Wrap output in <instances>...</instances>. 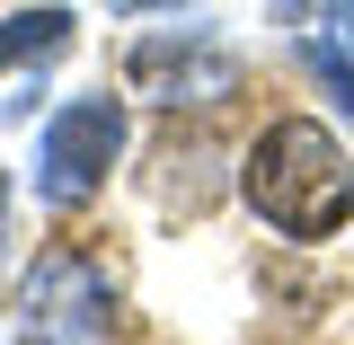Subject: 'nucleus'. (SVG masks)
Returning a JSON list of instances; mask_svg holds the SVG:
<instances>
[{
  "label": "nucleus",
  "instance_id": "1",
  "mask_svg": "<svg viewBox=\"0 0 354 345\" xmlns=\"http://www.w3.org/2000/svg\"><path fill=\"white\" fill-rule=\"evenodd\" d=\"M248 213L274 221L283 239H328L354 221V151L337 133H319L310 115H283L248 142V169H239Z\"/></svg>",
  "mask_w": 354,
  "mask_h": 345
},
{
  "label": "nucleus",
  "instance_id": "2",
  "mask_svg": "<svg viewBox=\"0 0 354 345\" xmlns=\"http://www.w3.org/2000/svg\"><path fill=\"white\" fill-rule=\"evenodd\" d=\"M115 160H124V97H71L36 133V195L71 213V204H88L106 186Z\"/></svg>",
  "mask_w": 354,
  "mask_h": 345
},
{
  "label": "nucleus",
  "instance_id": "3",
  "mask_svg": "<svg viewBox=\"0 0 354 345\" xmlns=\"http://www.w3.org/2000/svg\"><path fill=\"white\" fill-rule=\"evenodd\" d=\"M115 319V283L88 257H36L27 274V328L18 345H97Z\"/></svg>",
  "mask_w": 354,
  "mask_h": 345
},
{
  "label": "nucleus",
  "instance_id": "4",
  "mask_svg": "<svg viewBox=\"0 0 354 345\" xmlns=\"http://www.w3.org/2000/svg\"><path fill=\"white\" fill-rule=\"evenodd\" d=\"M133 88L142 97H169V106H213V97H230L239 88V53L221 36H204V27H177V36H142L133 44Z\"/></svg>",
  "mask_w": 354,
  "mask_h": 345
},
{
  "label": "nucleus",
  "instance_id": "5",
  "mask_svg": "<svg viewBox=\"0 0 354 345\" xmlns=\"http://www.w3.org/2000/svg\"><path fill=\"white\" fill-rule=\"evenodd\" d=\"M301 62L319 71L328 106L354 124V0H319V27H301Z\"/></svg>",
  "mask_w": 354,
  "mask_h": 345
},
{
  "label": "nucleus",
  "instance_id": "6",
  "mask_svg": "<svg viewBox=\"0 0 354 345\" xmlns=\"http://www.w3.org/2000/svg\"><path fill=\"white\" fill-rule=\"evenodd\" d=\"M62 44H71V9H62V0H44V9H18V18H0V71L53 62Z\"/></svg>",
  "mask_w": 354,
  "mask_h": 345
},
{
  "label": "nucleus",
  "instance_id": "7",
  "mask_svg": "<svg viewBox=\"0 0 354 345\" xmlns=\"http://www.w3.org/2000/svg\"><path fill=\"white\" fill-rule=\"evenodd\" d=\"M115 9H124V18H142V9H177V0H115Z\"/></svg>",
  "mask_w": 354,
  "mask_h": 345
},
{
  "label": "nucleus",
  "instance_id": "8",
  "mask_svg": "<svg viewBox=\"0 0 354 345\" xmlns=\"http://www.w3.org/2000/svg\"><path fill=\"white\" fill-rule=\"evenodd\" d=\"M283 18H310V0H283Z\"/></svg>",
  "mask_w": 354,
  "mask_h": 345
},
{
  "label": "nucleus",
  "instance_id": "9",
  "mask_svg": "<svg viewBox=\"0 0 354 345\" xmlns=\"http://www.w3.org/2000/svg\"><path fill=\"white\" fill-rule=\"evenodd\" d=\"M0 195H9V177H0Z\"/></svg>",
  "mask_w": 354,
  "mask_h": 345
}]
</instances>
